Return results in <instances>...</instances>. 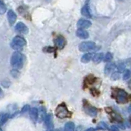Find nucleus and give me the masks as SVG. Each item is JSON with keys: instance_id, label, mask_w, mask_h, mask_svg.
<instances>
[{"instance_id": "nucleus-31", "label": "nucleus", "mask_w": 131, "mask_h": 131, "mask_svg": "<svg viewBox=\"0 0 131 131\" xmlns=\"http://www.w3.org/2000/svg\"><path fill=\"white\" fill-rule=\"evenodd\" d=\"M91 93L93 96H98L99 95V91L96 89H91Z\"/></svg>"}, {"instance_id": "nucleus-19", "label": "nucleus", "mask_w": 131, "mask_h": 131, "mask_svg": "<svg viewBox=\"0 0 131 131\" xmlns=\"http://www.w3.org/2000/svg\"><path fill=\"white\" fill-rule=\"evenodd\" d=\"M64 129L67 130V131H73L74 129H75V124H74L72 121L67 122V124L65 125Z\"/></svg>"}, {"instance_id": "nucleus-30", "label": "nucleus", "mask_w": 131, "mask_h": 131, "mask_svg": "<svg viewBox=\"0 0 131 131\" xmlns=\"http://www.w3.org/2000/svg\"><path fill=\"white\" fill-rule=\"evenodd\" d=\"M30 106H29V105H25V106H23V108H22V110H21V112H20V113H26V112H28L29 111H30Z\"/></svg>"}, {"instance_id": "nucleus-33", "label": "nucleus", "mask_w": 131, "mask_h": 131, "mask_svg": "<svg viewBox=\"0 0 131 131\" xmlns=\"http://www.w3.org/2000/svg\"><path fill=\"white\" fill-rule=\"evenodd\" d=\"M109 129L112 130V131H118L119 130V127H117L116 125H112V127H111Z\"/></svg>"}, {"instance_id": "nucleus-3", "label": "nucleus", "mask_w": 131, "mask_h": 131, "mask_svg": "<svg viewBox=\"0 0 131 131\" xmlns=\"http://www.w3.org/2000/svg\"><path fill=\"white\" fill-rule=\"evenodd\" d=\"M55 114L57 118L59 119H65L71 116V112L67 109L64 103L60 104L57 106L55 110Z\"/></svg>"}, {"instance_id": "nucleus-7", "label": "nucleus", "mask_w": 131, "mask_h": 131, "mask_svg": "<svg viewBox=\"0 0 131 131\" xmlns=\"http://www.w3.org/2000/svg\"><path fill=\"white\" fill-rule=\"evenodd\" d=\"M54 43L57 48L58 49H62L67 44V40L62 35H57L56 39H54Z\"/></svg>"}, {"instance_id": "nucleus-9", "label": "nucleus", "mask_w": 131, "mask_h": 131, "mask_svg": "<svg viewBox=\"0 0 131 131\" xmlns=\"http://www.w3.org/2000/svg\"><path fill=\"white\" fill-rule=\"evenodd\" d=\"M15 30L20 34H27L29 32V29L23 22H18L15 26Z\"/></svg>"}, {"instance_id": "nucleus-21", "label": "nucleus", "mask_w": 131, "mask_h": 131, "mask_svg": "<svg viewBox=\"0 0 131 131\" xmlns=\"http://www.w3.org/2000/svg\"><path fill=\"white\" fill-rule=\"evenodd\" d=\"M98 127H99V128H101L102 130H105V129L107 130V129H109L107 124H106V123H105V122H103V121L99 122V124H98Z\"/></svg>"}, {"instance_id": "nucleus-13", "label": "nucleus", "mask_w": 131, "mask_h": 131, "mask_svg": "<svg viewBox=\"0 0 131 131\" xmlns=\"http://www.w3.org/2000/svg\"><path fill=\"white\" fill-rule=\"evenodd\" d=\"M76 36L79 37V38L80 39H86L89 38V33L84 30V29H80L79 28L76 31Z\"/></svg>"}, {"instance_id": "nucleus-34", "label": "nucleus", "mask_w": 131, "mask_h": 131, "mask_svg": "<svg viewBox=\"0 0 131 131\" xmlns=\"http://www.w3.org/2000/svg\"><path fill=\"white\" fill-rule=\"evenodd\" d=\"M118 67H120V71H124V70H125V65L123 63H121V64H119Z\"/></svg>"}, {"instance_id": "nucleus-5", "label": "nucleus", "mask_w": 131, "mask_h": 131, "mask_svg": "<svg viewBox=\"0 0 131 131\" xmlns=\"http://www.w3.org/2000/svg\"><path fill=\"white\" fill-rule=\"evenodd\" d=\"M97 48V46L95 43L90 42V41H87V42H83L79 45V49L80 52H90L93 51Z\"/></svg>"}, {"instance_id": "nucleus-32", "label": "nucleus", "mask_w": 131, "mask_h": 131, "mask_svg": "<svg viewBox=\"0 0 131 131\" xmlns=\"http://www.w3.org/2000/svg\"><path fill=\"white\" fill-rule=\"evenodd\" d=\"M2 84L3 85V87L7 88V87H9V85L11 84V83L9 81H7V80H3V81H2Z\"/></svg>"}, {"instance_id": "nucleus-4", "label": "nucleus", "mask_w": 131, "mask_h": 131, "mask_svg": "<svg viewBox=\"0 0 131 131\" xmlns=\"http://www.w3.org/2000/svg\"><path fill=\"white\" fill-rule=\"evenodd\" d=\"M26 41L23 37L20 35H16L12 39V41L11 43V47L12 49H15V50H20L21 48H23L24 46H26Z\"/></svg>"}, {"instance_id": "nucleus-20", "label": "nucleus", "mask_w": 131, "mask_h": 131, "mask_svg": "<svg viewBox=\"0 0 131 131\" xmlns=\"http://www.w3.org/2000/svg\"><path fill=\"white\" fill-rule=\"evenodd\" d=\"M104 57V61L105 62H109V61H111L112 60V58H113V55H112V53H111V52H107L106 54V56L105 57Z\"/></svg>"}, {"instance_id": "nucleus-11", "label": "nucleus", "mask_w": 131, "mask_h": 131, "mask_svg": "<svg viewBox=\"0 0 131 131\" xmlns=\"http://www.w3.org/2000/svg\"><path fill=\"white\" fill-rule=\"evenodd\" d=\"M29 112H30V117L33 121L36 122L37 121H38V119H39V111H38V109L35 108V107H33V108L30 109Z\"/></svg>"}, {"instance_id": "nucleus-6", "label": "nucleus", "mask_w": 131, "mask_h": 131, "mask_svg": "<svg viewBox=\"0 0 131 131\" xmlns=\"http://www.w3.org/2000/svg\"><path fill=\"white\" fill-rule=\"evenodd\" d=\"M84 110L85 113L88 114L89 116H90L91 117H95L98 113V110L96 107L88 104L87 102H86L85 105H84Z\"/></svg>"}, {"instance_id": "nucleus-14", "label": "nucleus", "mask_w": 131, "mask_h": 131, "mask_svg": "<svg viewBox=\"0 0 131 131\" xmlns=\"http://www.w3.org/2000/svg\"><path fill=\"white\" fill-rule=\"evenodd\" d=\"M116 65L113 64V63H111V64H107L105 67V69H104V73L106 75H110L111 73L115 71V69H116Z\"/></svg>"}, {"instance_id": "nucleus-25", "label": "nucleus", "mask_w": 131, "mask_h": 131, "mask_svg": "<svg viewBox=\"0 0 131 131\" xmlns=\"http://www.w3.org/2000/svg\"><path fill=\"white\" fill-rule=\"evenodd\" d=\"M11 75L14 78H17L20 75V73H19V71H17V70L14 68V70H12V71H11Z\"/></svg>"}, {"instance_id": "nucleus-27", "label": "nucleus", "mask_w": 131, "mask_h": 131, "mask_svg": "<svg viewBox=\"0 0 131 131\" xmlns=\"http://www.w3.org/2000/svg\"><path fill=\"white\" fill-rule=\"evenodd\" d=\"M45 115H46V112H45L44 108H42V110H40V116H40V119H39V121H43Z\"/></svg>"}, {"instance_id": "nucleus-2", "label": "nucleus", "mask_w": 131, "mask_h": 131, "mask_svg": "<svg viewBox=\"0 0 131 131\" xmlns=\"http://www.w3.org/2000/svg\"><path fill=\"white\" fill-rule=\"evenodd\" d=\"M112 97L116 98L118 103H126L129 101L128 93L121 89H114Z\"/></svg>"}, {"instance_id": "nucleus-15", "label": "nucleus", "mask_w": 131, "mask_h": 131, "mask_svg": "<svg viewBox=\"0 0 131 131\" xmlns=\"http://www.w3.org/2000/svg\"><path fill=\"white\" fill-rule=\"evenodd\" d=\"M9 114L6 112H1L0 113V127L3 126L9 119Z\"/></svg>"}, {"instance_id": "nucleus-12", "label": "nucleus", "mask_w": 131, "mask_h": 131, "mask_svg": "<svg viewBox=\"0 0 131 131\" xmlns=\"http://www.w3.org/2000/svg\"><path fill=\"white\" fill-rule=\"evenodd\" d=\"M16 18H17V16H16V14L12 10L7 12V20L9 21L10 25H13L16 22Z\"/></svg>"}, {"instance_id": "nucleus-24", "label": "nucleus", "mask_w": 131, "mask_h": 131, "mask_svg": "<svg viewBox=\"0 0 131 131\" xmlns=\"http://www.w3.org/2000/svg\"><path fill=\"white\" fill-rule=\"evenodd\" d=\"M111 78H112V80H117L120 79V73L117 72V71H115L112 73V76H111Z\"/></svg>"}, {"instance_id": "nucleus-35", "label": "nucleus", "mask_w": 131, "mask_h": 131, "mask_svg": "<svg viewBox=\"0 0 131 131\" xmlns=\"http://www.w3.org/2000/svg\"><path fill=\"white\" fill-rule=\"evenodd\" d=\"M3 97V92L2 89L0 88V98H1V97Z\"/></svg>"}, {"instance_id": "nucleus-16", "label": "nucleus", "mask_w": 131, "mask_h": 131, "mask_svg": "<svg viewBox=\"0 0 131 131\" xmlns=\"http://www.w3.org/2000/svg\"><path fill=\"white\" fill-rule=\"evenodd\" d=\"M103 53L102 52H98V53H96L95 55H94L93 57V62L94 63H96V64H98V63H100L101 61L103 60Z\"/></svg>"}, {"instance_id": "nucleus-8", "label": "nucleus", "mask_w": 131, "mask_h": 131, "mask_svg": "<svg viewBox=\"0 0 131 131\" xmlns=\"http://www.w3.org/2000/svg\"><path fill=\"white\" fill-rule=\"evenodd\" d=\"M44 125L47 129L51 130L53 129L54 125H53V121H52V114H46L44 116Z\"/></svg>"}, {"instance_id": "nucleus-22", "label": "nucleus", "mask_w": 131, "mask_h": 131, "mask_svg": "<svg viewBox=\"0 0 131 131\" xmlns=\"http://www.w3.org/2000/svg\"><path fill=\"white\" fill-rule=\"evenodd\" d=\"M6 6L4 5L3 0H0V14H3L6 12Z\"/></svg>"}, {"instance_id": "nucleus-10", "label": "nucleus", "mask_w": 131, "mask_h": 131, "mask_svg": "<svg viewBox=\"0 0 131 131\" xmlns=\"http://www.w3.org/2000/svg\"><path fill=\"white\" fill-rule=\"evenodd\" d=\"M91 25L92 23L90 20H88L86 19H80L77 21L76 26L78 28H80V29H87L91 26Z\"/></svg>"}, {"instance_id": "nucleus-36", "label": "nucleus", "mask_w": 131, "mask_h": 131, "mask_svg": "<svg viewBox=\"0 0 131 131\" xmlns=\"http://www.w3.org/2000/svg\"><path fill=\"white\" fill-rule=\"evenodd\" d=\"M90 130H95V129H93V128H89V129H88V131H90Z\"/></svg>"}, {"instance_id": "nucleus-28", "label": "nucleus", "mask_w": 131, "mask_h": 131, "mask_svg": "<svg viewBox=\"0 0 131 131\" xmlns=\"http://www.w3.org/2000/svg\"><path fill=\"white\" fill-rule=\"evenodd\" d=\"M85 80L87 82H89V84H93V83H94V81H95V78H94L93 76H92V75H89V76H88L87 78H86Z\"/></svg>"}, {"instance_id": "nucleus-29", "label": "nucleus", "mask_w": 131, "mask_h": 131, "mask_svg": "<svg viewBox=\"0 0 131 131\" xmlns=\"http://www.w3.org/2000/svg\"><path fill=\"white\" fill-rule=\"evenodd\" d=\"M43 52H54V48H52L51 46L45 47L43 48Z\"/></svg>"}, {"instance_id": "nucleus-26", "label": "nucleus", "mask_w": 131, "mask_h": 131, "mask_svg": "<svg viewBox=\"0 0 131 131\" xmlns=\"http://www.w3.org/2000/svg\"><path fill=\"white\" fill-rule=\"evenodd\" d=\"M112 112V118L113 119H115V120L117 121H121V117L120 116V115L116 113V112Z\"/></svg>"}, {"instance_id": "nucleus-1", "label": "nucleus", "mask_w": 131, "mask_h": 131, "mask_svg": "<svg viewBox=\"0 0 131 131\" xmlns=\"http://www.w3.org/2000/svg\"><path fill=\"white\" fill-rule=\"evenodd\" d=\"M25 57L22 53L16 52L12 55L11 57V65L15 69H20L23 67Z\"/></svg>"}, {"instance_id": "nucleus-23", "label": "nucleus", "mask_w": 131, "mask_h": 131, "mask_svg": "<svg viewBox=\"0 0 131 131\" xmlns=\"http://www.w3.org/2000/svg\"><path fill=\"white\" fill-rule=\"evenodd\" d=\"M130 77V71L129 70H125V71H124V74H123V79H124L125 80L129 79Z\"/></svg>"}, {"instance_id": "nucleus-18", "label": "nucleus", "mask_w": 131, "mask_h": 131, "mask_svg": "<svg viewBox=\"0 0 131 131\" xmlns=\"http://www.w3.org/2000/svg\"><path fill=\"white\" fill-rule=\"evenodd\" d=\"M92 57H93L92 53H86V54H84L81 57V61L83 63H88L92 60Z\"/></svg>"}, {"instance_id": "nucleus-17", "label": "nucleus", "mask_w": 131, "mask_h": 131, "mask_svg": "<svg viewBox=\"0 0 131 131\" xmlns=\"http://www.w3.org/2000/svg\"><path fill=\"white\" fill-rule=\"evenodd\" d=\"M81 14L83 16H84L85 17H88V18H91L92 17V15L90 14V12H89L88 5H84L83 7L81 8Z\"/></svg>"}]
</instances>
